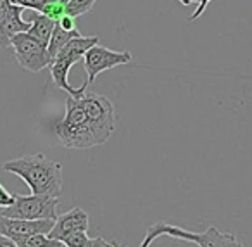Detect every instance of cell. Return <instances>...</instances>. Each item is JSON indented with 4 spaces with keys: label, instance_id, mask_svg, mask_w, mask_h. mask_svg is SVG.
Wrapping results in <instances>:
<instances>
[{
    "label": "cell",
    "instance_id": "6da1fadb",
    "mask_svg": "<svg viewBox=\"0 0 252 247\" xmlns=\"http://www.w3.org/2000/svg\"><path fill=\"white\" fill-rule=\"evenodd\" d=\"M4 171L19 176L30 187L32 194L59 197L63 190V164L38 154L11 159L4 163Z\"/></svg>",
    "mask_w": 252,
    "mask_h": 247
},
{
    "label": "cell",
    "instance_id": "7a4b0ae2",
    "mask_svg": "<svg viewBox=\"0 0 252 247\" xmlns=\"http://www.w3.org/2000/svg\"><path fill=\"white\" fill-rule=\"evenodd\" d=\"M54 133L61 145L66 149L81 150L98 145L80 99L71 97V95L66 97V114L54 125Z\"/></svg>",
    "mask_w": 252,
    "mask_h": 247
},
{
    "label": "cell",
    "instance_id": "3957f363",
    "mask_svg": "<svg viewBox=\"0 0 252 247\" xmlns=\"http://www.w3.org/2000/svg\"><path fill=\"white\" fill-rule=\"evenodd\" d=\"M164 235L173 237V239L187 240V242H193L199 247H244L233 233L220 232L216 226H211L204 233H195L189 232V230L182 228V226L169 225L166 221H156L152 226H149L140 247H151L156 239Z\"/></svg>",
    "mask_w": 252,
    "mask_h": 247
},
{
    "label": "cell",
    "instance_id": "277c9868",
    "mask_svg": "<svg viewBox=\"0 0 252 247\" xmlns=\"http://www.w3.org/2000/svg\"><path fill=\"white\" fill-rule=\"evenodd\" d=\"M80 102L88 116V123L97 139V143L102 145L107 142L116 128L114 106L107 97L98 94H85L83 97H80Z\"/></svg>",
    "mask_w": 252,
    "mask_h": 247
},
{
    "label": "cell",
    "instance_id": "5b68a950",
    "mask_svg": "<svg viewBox=\"0 0 252 247\" xmlns=\"http://www.w3.org/2000/svg\"><path fill=\"white\" fill-rule=\"evenodd\" d=\"M59 197L52 195H18L11 206L2 209L0 214L18 219H57Z\"/></svg>",
    "mask_w": 252,
    "mask_h": 247
},
{
    "label": "cell",
    "instance_id": "8992f818",
    "mask_svg": "<svg viewBox=\"0 0 252 247\" xmlns=\"http://www.w3.org/2000/svg\"><path fill=\"white\" fill-rule=\"evenodd\" d=\"M11 47L19 66L32 71V73H38V71L50 66V63H52L45 43H42L38 38L30 35L28 32L16 35L12 38Z\"/></svg>",
    "mask_w": 252,
    "mask_h": 247
},
{
    "label": "cell",
    "instance_id": "52a82bcc",
    "mask_svg": "<svg viewBox=\"0 0 252 247\" xmlns=\"http://www.w3.org/2000/svg\"><path fill=\"white\" fill-rule=\"evenodd\" d=\"M131 61V54L128 50L125 52H116V50H111L107 47L102 45H94L83 57L85 63V71H87V81H85L81 87L87 88L88 85H92L95 81V78L100 73L109 70H114L118 66H123V64H128Z\"/></svg>",
    "mask_w": 252,
    "mask_h": 247
},
{
    "label": "cell",
    "instance_id": "ba28073f",
    "mask_svg": "<svg viewBox=\"0 0 252 247\" xmlns=\"http://www.w3.org/2000/svg\"><path fill=\"white\" fill-rule=\"evenodd\" d=\"M56 225V219H18L0 214V235L14 240L16 244L35 233H49Z\"/></svg>",
    "mask_w": 252,
    "mask_h": 247
},
{
    "label": "cell",
    "instance_id": "9c48e42d",
    "mask_svg": "<svg viewBox=\"0 0 252 247\" xmlns=\"http://www.w3.org/2000/svg\"><path fill=\"white\" fill-rule=\"evenodd\" d=\"M88 226H90V218H88L87 211L81 208H73L71 211L57 216L56 225L49 232V237L63 242L64 237L71 235L74 232H81V230L88 232Z\"/></svg>",
    "mask_w": 252,
    "mask_h": 247
},
{
    "label": "cell",
    "instance_id": "30bf717a",
    "mask_svg": "<svg viewBox=\"0 0 252 247\" xmlns=\"http://www.w3.org/2000/svg\"><path fill=\"white\" fill-rule=\"evenodd\" d=\"M32 28V23L23 19V7L16 5L5 19L0 21V49L11 47L12 38L19 33H26Z\"/></svg>",
    "mask_w": 252,
    "mask_h": 247
},
{
    "label": "cell",
    "instance_id": "8fae6325",
    "mask_svg": "<svg viewBox=\"0 0 252 247\" xmlns=\"http://www.w3.org/2000/svg\"><path fill=\"white\" fill-rule=\"evenodd\" d=\"M97 42H98V36L78 35L64 45V49L57 54V57H63V59H66L67 63H71L74 66V64L80 63V61L83 59L85 54H87L92 47L97 45Z\"/></svg>",
    "mask_w": 252,
    "mask_h": 247
},
{
    "label": "cell",
    "instance_id": "7c38bea8",
    "mask_svg": "<svg viewBox=\"0 0 252 247\" xmlns=\"http://www.w3.org/2000/svg\"><path fill=\"white\" fill-rule=\"evenodd\" d=\"M30 23H32V28H30V32H28L30 35H33L42 43L49 45L50 38H52L54 28H56L57 23L52 21L50 18H47V16L42 14V12H36V11H33Z\"/></svg>",
    "mask_w": 252,
    "mask_h": 247
},
{
    "label": "cell",
    "instance_id": "4fadbf2b",
    "mask_svg": "<svg viewBox=\"0 0 252 247\" xmlns=\"http://www.w3.org/2000/svg\"><path fill=\"white\" fill-rule=\"evenodd\" d=\"M80 35V32L78 30H73V32H67V30H64L63 26L56 25V28H54V33H52V38H50L49 45H47V49H49V56H50V61H54L57 57V54L61 52V50L64 49V45H66L69 40H73L74 36ZM52 64V63H50Z\"/></svg>",
    "mask_w": 252,
    "mask_h": 247
},
{
    "label": "cell",
    "instance_id": "5bb4252c",
    "mask_svg": "<svg viewBox=\"0 0 252 247\" xmlns=\"http://www.w3.org/2000/svg\"><path fill=\"white\" fill-rule=\"evenodd\" d=\"M63 246L64 244L61 240L49 237V233H35V235L18 242V247H63Z\"/></svg>",
    "mask_w": 252,
    "mask_h": 247
},
{
    "label": "cell",
    "instance_id": "9a60e30c",
    "mask_svg": "<svg viewBox=\"0 0 252 247\" xmlns=\"http://www.w3.org/2000/svg\"><path fill=\"white\" fill-rule=\"evenodd\" d=\"M97 0H67L66 2V11L73 18H80V16L87 14L92 11Z\"/></svg>",
    "mask_w": 252,
    "mask_h": 247
},
{
    "label": "cell",
    "instance_id": "2e32d148",
    "mask_svg": "<svg viewBox=\"0 0 252 247\" xmlns=\"http://www.w3.org/2000/svg\"><path fill=\"white\" fill-rule=\"evenodd\" d=\"M42 14H45L47 18H50L52 21L59 23L61 19L64 18V16L67 14L66 11V4H64L63 0H52V2H49V4L43 7Z\"/></svg>",
    "mask_w": 252,
    "mask_h": 247
},
{
    "label": "cell",
    "instance_id": "e0dca14e",
    "mask_svg": "<svg viewBox=\"0 0 252 247\" xmlns=\"http://www.w3.org/2000/svg\"><path fill=\"white\" fill-rule=\"evenodd\" d=\"M88 240H90L88 233L81 230V232H74V233H71V235L64 237L63 244L66 247H87Z\"/></svg>",
    "mask_w": 252,
    "mask_h": 247
},
{
    "label": "cell",
    "instance_id": "ac0fdd59",
    "mask_svg": "<svg viewBox=\"0 0 252 247\" xmlns=\"http://www.w3.org/2000/svg\"><path fill=\"white\" fill-rule=\"evenodd\" d=\"M14 5H19L23 9H30V11H36V12H42L43 7H45L49 2L52 0H11Z\"/></svg>",
    "mask_w": 252,
    "mask_h": 247
},
{
    "label": "cell",
    "instance_id": "d6986e66",
    "mask_svg": "<svg viewBox=\"0 0 252 247\" xmlns=\"http://www.w3.org/2000/svg\"><path fill=\"white\" fill-rule=\"evenodd\" d=\"M14 199H16V194L9 192L4 185L0 183V208H7V206H11L12 202H14Z\"/></svg>",
    "mask_w": 252,
    "mask_h": 247
},
{
    "label": "cell",
    "instance_id": "ffe728a7",
    "mask_svg": "<svg viewBox=\"0 0 252 247\" xmlns=\"http://www.w3.org/2000/svg\"><path fill=\"white\" fill-rule=\"evenodd\" d=\"M59 26H63L64 30H67V32H73V30H76V18H73V16L66 14L63 19H61L59 23H57Z\"/></svg>",
    "mask_w": 252,
    "mask_h": 247
},
{
    "label": "cell",
    "instance_id": "44dd1931",
    "mask_svg": "<svg viewBox=\"0 0 252 247\" xmlns=\"http://www.w3.org/2000/svg\"><path fill=\"white\" fill-rule=\"evenodd\" d=\"M14 7H16V5L12 4L11 0H0V21L7 18L9 12H11Z\"/></svg>",
    "mask_w": 252,
    "mask_h": 247
},
{
    "label": "cell",
    "instance_id": "7402d4cb",
    "mask_svg": "<svg viewBox=\"0 0 252 247\" xmlns=\"http://www.w3.org/2000/svg\"><path fill=\"white\" fill-rule=\"evenodd\" d=\"M211 4V0H199V7L195 9V12H193L192 16L189 18V21H195V19H199L200 16H202V12L206 11V7Z\"/></svg>",
    "mask_w": 252,
    "mask_h": 247
},
{
    "label": "cell",
    "instance_id": "603a6c76",
    "mask_svg": "<svg viewBox=\"0 0 252 247\" xmlns=\"http://www.w3.org/2000/svg\"><path fill=\"white\" fill-rule=\"evenodd\" d=\"M114 242H107L104 237H95V239H90L87 244V247H111Z\"/></svg>",
    "mask_w": 252,
    "mask_h": 247
},
{
    "label": "cell",
    "instance_id": "cb8c5ba5",
    "mask_svg": "<svg viewBox=\"0 0 252 247\" xmlns=\"http://www.w3.org/2000/svg\"><path fill=\"white\" fill-rule=\"evenodd\" d=\"M0 247H18V244H16L14 240L7 239V237L0 235Z\"/></svg>",
    "mask_w": 252,
    "mask_h": 247
},
{
    "label": "cell",
    "instance_id": "d4e9b609",
    "mask_svg": "<svg viewBox=\"0 0 252 247\" xmlns=\"http://www.w3.org/2000/svg\"><path fill=\"white\" fill-rule=\"evenodd\" d=\"M180 4H183V5H190L192 2H199V0H178Z\"/></svg>",
    "mask_w": 252,
    "mask_h": 247
},
{
    "label": "cell",
    "instance_id": "484cf974",
    "mask_svg": "<svg viewBox=\"0 0 252 247\" xmlns=\"http://www.w3.org/2000/svg\"><path fill=\"white\" fill-rule=\"evenodd\" d=\"M111 247H123V246H119V244H116V242H114V244H112Z\"/></svg>",
    "mask_w": 252,
    "mask_h": 247
},
{
    "label": "cell",
    "instance_id": "4316f807",
    "mask_svg": "<svg viewBox=\"0 0 252 247\" xmlns=\"http://www.w3.org/2000/svg\"><path fill=\"white\" fill-rule=\"evenodd\" d=\"M63 2H64V4H66V2H67V0H63Z\"/></svg>",
    "mask_w": 252,
    "mask_h": 247
},
{
    "label": "cell",
    "instance_id": "83f0119b",
    "mask_svg": "<svg viewBox=\"0 0 252 247\" xmlns=\"http://www.w3.org/2000/svg\"><path fill=\"white\" fill-rule=\"evenodd\" d=\"M63 247H66V246H63Z\"/></svg>",
    "mask_w": 252,
    "mask_h": 247
}]
</instances>
